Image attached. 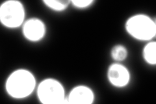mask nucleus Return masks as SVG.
I'll return each instance as SVG.
<instances>
[{
    "instance_id": "1",
    "label": "nucleus",
    "mask_w": 156,
    "mask_h": 104,
    "mask_svg": "<svg viewBox=\"0 0 156 104\" xmlns=\"http://www.w3.org/2000/svg\"><path fill=\"white\" fill-rule=\"evenodd\" d=\"M36 77L26 68H18L7 77L5 89L7 95L15 100H23L30 96L37 87Z\"/></svg>"
},
{
    "instance_id": "2",
    "label": "nucleus",
    "mask_w": 156,
    "mask_h": 104,
    "mask_svg": "<svg viewBox=\"0 0 156 104\" xmlns=\"http://www.w3.org/2000/svg\"><path fill=\"white\" fill-rule=\"evenodd\" d=\"M124 27L126 33L139 41H154L156 35L155 20L146 14H136L129 17Z\"/></svg>"
},
{
    "instance_id": "3",
    "label": "nucleus",
    "mask_w": 156,
    "mask_h": 104,
    "mask_svg": "<svg viewBox=\"0 0 156 104\" xmlns=\"http://www.w3.org/2000/svg\"><path fill=\"white\" fill-rule=\"evenodd\" d=\"M38 100L43 104L66 103V94L63 84L55 78L47 77L39 83L36 89Z\"/></svg>"
},
{
    "instance_id": "4",
    "label": "nucleus",
    "mask_w": 156,
    "mask_h": 104,
    "mask_svg": "<svg viewBox=\"0 0 156 104\" xmlns=\"http://www.w3.org/2000/svg\"><path fill=\"white\" fill-rule=\"evenodd\" d=\"M26 15L25 7L18 0H7L0 6V22L6 28L14 29L22 27Z\"/></svg>"
},
{
    "instance_id": "5",
    "label": "nucleus",
    "mask_w": 156,
    "mask_h": 104,
    "mask_svg": "<svg viewBox=\"0 0 156 104\" xmlns=\"http://www.w3.org/2000/svg\"><path fill=\"white\" fill-rule=\"evenodd\" d=\"M22 27L23 36L29 42H38L46 35V25L39 18L33 17L27 19Z\"/></svg>"
},
{
    "instance_id": "6",
    "label": "nucleus",
    "mask_w": 156,
    "mask_h": 104,
    "mask_svg": "<svg viewBox=\"0 0 156 104\" xmlns=\"http://www.w3.org/2000/svg\"><path fill=\"white\" fill-rule=\"evenodd\" d=\"M107 78L112 86L116 88H124L131 81L129 69L120 63H113L107 68Z\"/></svg>"
},
{
    "instance_id": "7",
    "label": "nucleus",
    "mask_w": 156,
    "mask_h": 104,
    "mask_svg": "<svg viewBox=\"0 0 156 104\" xmlns=\"http://www.w3.org/2000/svg\"><path fill=\"white\" fill-rule=\"evenodd\" d=\"M95 100V93L90 87L78 85L73 87L66 96V103L92 104Z\"/></svg>"
},
{
    "instance_id": "8",
    "label": "nucleus",
    "mask_w": 156,
    "mask_h": 104,
    "mask_svg": "<svg viewBox=\"0 0 156 104\" xmlns=\"http://www.w3.org/2000/svg\"><path fill=\"white\" fill-rule=\"evenodd\" d=\"M144 62L150 66L156 64V42L151 41L146 42L142 52Z\"/></svg>"
},
{
    "instance_id": "9",
    "label": "nucleus",
    "mask_w": 156,
    "mask_h": 104,
    "mask_svg": "<svg viewBox=\"0 0 156 104\" xmlns=\"http://www.w3.org/2000/svg\"><path fill=\"white\" fill-rule=\"evenodd\" d=\"M111 57L116 63H121L125 61L128 56V50L122 44H116L111 49Z\"/></svg>"
},
{
    "instance_id": "10",
    "label": "nucleus",
    "mask_w": 156,
    "mask_h": 104,
    "mask_svg": "<svg viewBox=\"0 0 156 104\" xmlns=\"http://www.w3.org/2000/svg\"><path fill=\"white\" fill-rule=\"evenodd\" d=\"M42 2L49 9L57 13L66 11L71 5V1L66 0H44Z\"/></svg>"
},
{
    "instance_id": "11",
    "label": "nucleus",
    "mask_w": 156,
    "mask_h": 104,
    "mask_svg": "<svg viewBox=\"0 0 156 104\" xmlns=\"http://www.w3.org/2000/svg\"><path fill=\"white\" fill-rule=\"evenodd\" d=\"M93 0H87V1H80V0H73L71 1V5L77 9H85L91 7L94 3Z\"/></svg>"
}]
</instances>
